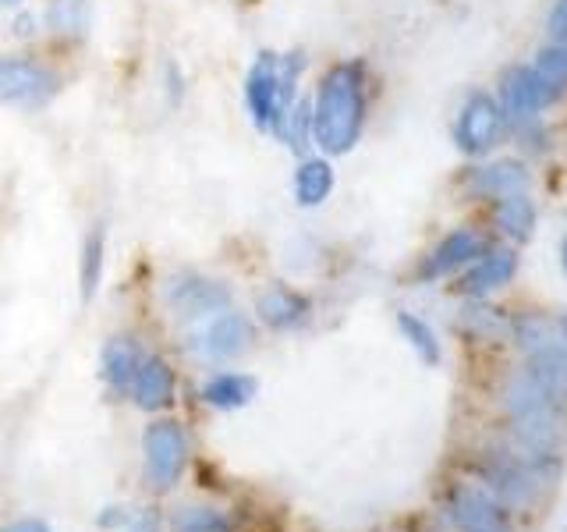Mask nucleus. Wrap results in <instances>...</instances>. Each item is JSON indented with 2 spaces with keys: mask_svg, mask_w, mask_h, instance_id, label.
I'll return each instance as SVG.
<instances>
[{
  "mask_svg": "<svg viewBox=\"0 0 567 532\" xmlns=\"http://www.w3.org/2000/svg\"><path fill=\"white\" fill-rule=\"evenodd\" d=\"M504 408L514 430V443H518L546 475H554L564 401L549 395L528 369H518L504 387Z\"/></svg>",
  "mask_w": 567,
  "mask_h": 532,
  "instance_id": "nucleus-1",
  "label": "nucleus"
},
{
  "mask_svg": "<svg viewBox=\"0 0 567 532\" xmlns=\"http://www.w3.org/2000/svg\"><path fill=\"white\" fill-rule=\"evenodd\" d=\"M365 124V79L359 64L330 68L312 103V139L330 156H344L362 139Z\"/></svg>",
  "mask_w": 567,
  "mask_h": 532,
  "instance_id": "nucleus-2",
  "label": "nucleus"
},
{
  "mask_svg": "<svg viewBox=\"0 0 567 532\" xmlns=\"http://www.w3.org/2000/svg\"><path fill=\"white\" fill-rule=\"evenodd\" d=\"M511 330H514V341H518V348L525 355V369L549 390V395L567 401V351L560 341L557 319L528 313V316L514 319Z\"/></svg>",
  "mask_w": 567,
  "mask_h": 532,
  "instance_id": "nucleus-3",
  "label": "nucleus"
},
{
  "mask_svg": "<svg viewBox=\"0 0 567 532\" xmlns=\"http://www.w3.org/2000/svg\"><path fill=\"white\" fill-rule=\"evenodd\" d=\"M478 475H483V490H489L496 501L507 508H525L532 497L546 483V472L532 461L522 448H493L478 461Z\"/></svg>",
  "mask_w": 567,
  "mask_h": 532,
  "instance_id": "nucleus-4",
  "label": "nucleus"
},
{
  "mask_svg": "<svg viewBox=\"0 0 567 532\" xmlns=\"http://www.w3.org/2000/svg\"><path fill=\"white\" fill-rule=\"evenodd\" d=\"M142 454H146V483L156 493H167L177 487L188 461L185 430L174 419H156L142 433Z\"/></svg>",
  "mask_w": 567,
  "mask_h": 532,
  "instance_id": "nucleus-5",
  "label": "nucleus"
},
{
  "mask_svg": "<svg viewBox=\"0 0 567 532\" xmlns=\"http://www.w3.org/2000/svg\"><path fill=\"white\" fill-rule=\"evenodd\" d=\"M564 96V82L543 75L539 68H514L501 85V111L511 124L536 121L546 106Z\"/></svg>",
  "mask_w": 567,
  "mask_h": 532,
  "instance_id": "nucleus-6",
  "label": "nucleus"
},
{
  "mask_svg": "<svg viewBox=\"0 0 567 532\" xmlns=\"http://www.w3.org/2000/svg\"><path fill=\"white\" fill-rule=\"evenodd\" d=\"M245 106L259 132H284V106H280V58L262 50L245 75Z\"/></svg>",
  "mask_w": 567,
  "mask_h": 532,
  "instance_id": "nucleus-7",
  "label": "nucleus"
},
{
  "mask_svg": "<svg viewBox=\"0 0 567 532\" xmlns=\"http://www.w3.org/2000/svg\"><path fill=\"white\" fill-rule=\"evenodd\" d=\"M501 129H504V111L501 103L486 93H472L461 106V114L454 121V142L461 153L468 156H483L496 146V139H501Z\"/></svg>",
  "mask_w": 567,
  "mask_h": 532,
  "instance_id": "nucleus-8",
  "label": "nucleus"
},
{
  "mask_svg": "<svg viewBox=\"0 0 567 532\" xmlns=\"http://www.w3.org/2000/svg\"><path fill=\"white\" fill-rule=\"evenodd\" d=\"M58 93V75L29 58H4L0 53V103L43 106Z\"/></svg>",
  "mask_w": 567,
  "mask_h": 532,
  "instance_id": "nucleus-9",
  "label": "nucleus"
},
{
  "mask_svg": "<svg viewBox=\"0 0 567 532\" xmlns=\"http://www.w3.org/2000/svg\"><path fill=\"white\" fill-rule=\"evenodd\" d=\"M447 514L457 525V532H511L504 504L483 487H468V483L451 487Z\"/></svg>",
  "mask_w": 567,
  "mask_h": 532,
  "instance_id": "nucleus-10",
  "label": "nucleus"
},
{
  "mask_svg": "<svg viewBox=\"0 0 567 532\" xmlns=\"http://www.w3.org/2000/svg\"><path fill=\"white\" fill-rule=\"evenodd\" d=\"M252 345V324L241 316V313H217L203 327V334L195 337V348L199 355H206L209 362H227V359H238L241 351H248Z\"/></svg>",
  "mask_w": 567,
  "mask_h": 532,
  "instance_id": "nucleus-11",
  "label": "nucleus"
},
{
  "mask_svg": "<svg viewBox=\"0 0 567 532\" xmlns=\"http://www.w3.org/2000/svg\"><path fill=\"white\" fill-rule=\"evenodd\" d=\"M167 301H171V309L182 316V319H199V316H217V313H224L230 306V291L224 288L220 280L188 274V277L171 280Z\"/></svg>",
  "mask_w": 567,
  "mask_h": 532,
  "instance_id": "nucleus-12",
  "label": "nucleus"
},
{
  "mask_svg": "<svg viewBox=\"0 0 567 532\" xmlns=\"http://www.w3.org/2000/svg\"><path fill=\"white\" fill-rule=\"evenodd\" d=\"M483 253H486V238L478 235V231L461 227V231H454V235H447L433 248L430 259H425V266H422V277L425 280L447 277V274L461 270V266L475 263Z\"/></svg>",
  "mask_w": 567,
  "mask_h": 532,
  "instance_id": "nucleus-13",
  "label": "nucleus"
},
{
  "mask_svg": "<svg viewBox=\"0 0 567 532\" xmlns=\"http://www.w3.org/2000/svg\"><path fill=\"white\" fill-rule=\"evenodd\" d=\"M518 274V253L514 248H496L472 263V270L461 280V291L468 298H486L489 291L504 288V284Z\"/></svg>",
  "mask_w": 567,
  "mask_h": 532,
  "instance_id": "nucleus-14",
  "label": "nucleus"
},
{
  "mask_svg": "<svg viewBox=\"0 0 567 532\" xmlns=\"http://www.w3.org/2000/svg\"><path fill=\"white\" fill-rule=\"evenodd\" d=\"M132 398L146 412H159L174 401V369L164 359H142L132 380Z\"/></svg>",
  "mask_w": 567,
  "mask_h": 532,
  "instance_id": "nucleus-15",
  "label": "nucleus"
},
{
  "mask_svg": "<svg viewBox=\"0 0 567 532\" xmlns=\"http://www.w3.org/2000/svg\"><path fill=\"white\" fill-rule=\"evenodd\" d=\"M532 185V174L514 164V160H501V164H486L468 174V188L475 195H489V200H507V195H522Z\"/></svg>",
  "mask_w": 567,
  "mask_h": 532,
  "instance_id": "nucleus-16",
  "label": "nucleus"
},
{
  "mask_svg": "<svg viewBox=\"0 0 567 532\" xmlns=\"http://www.w3.org/2000/svg\"><path fill=\"white\" fill-rule=\"evenodd\" d=\"M256 309H259V319H262L266 327L291 330V327H298L301 319L309 316V298H301L291 288H270V291L259 298Z\"/></svg>",
  "mask_w": 567,
  "mask_h": 532,
  "instance_id": "nucleus-17",
  "label": "nucleus"
},
{
  "mask_svg": "<svg viewBox=\"0 0 567 532\" xmlns=\"http://www.w3.org/2000/svg\"><path fill=\"white\" fill-rule=\"evenodd\" d=\"M333 192V167L330 160H301L295 171V200L298 206H319L323 200H330Z\"/></svg>",
  "mask_w": 567,
  "mask_h": 532,
  "instance_id": "nucleus-18",
  "label": "nucleus"
},
{
  "mask_svg": "<svg viewBox=\"0 0 567 532\" xmlns=\"http://www.w3.org/2000/svg\"><path fill=\"white\" fill-rule=\"evenodd\" d=\"M203 398H206V405L230 412V408H241L256 398V380L245 377V372H217V377L206 380Z\"/></svg>",
  "mask_w": 567,
  "mask_h": 532,
  "instance_id": "nucleus-19",
  "label": "nucleus"
},
{
  "mask_svg": "<svg viewBox=\"0 0 567 532\" xmlns=\"http://www.w3.org/2000/svg\"><path fill=\"white\" fill-rule=\"evenodd\" d=\"M138 362H142V355H138V345L132 341V337H114V341L103 348L106 383H111L114 390H132Z\"/></svg>",
  "mask_w": 567,
  "mask_h": 532,
  "instance_id": "nucleus-20",
  "label": "nucleus"
},
{
  "mask_svg": "<svg viewBox=\"0 0 567 532\" xmlns=\"http://www.w3.org/2000/svg\"><path fill=\"white\" fill-rule=\"evenodd\" d=\"M496 224H501V231L511 242H528L532 227H536V203L528 200V192L501 200V206H496Z\"/></svg>",
  "mask_w": 567,
  "mask_h": 532,
  "instance_id": "nucleus-21",
  "label": "nucleus"
},
{
  "mask_svg": "<svg viewBox=\"0 0 567 532\" xmlns=\"http://www.w3.org/2000/svg\"><path fill=\"white\" fill-rule=\"evenodd\" d=\"M47 22L61 35H85V29L93 25V4L89 0H53L47 8Z\"/></svg>",
  "mask_w": 567,
  "mask_h": 532,
  "instance_id": "nucleus-22",
  "label": "nucleus"
},
{
  "mask_svg": "<svg viewBox=\"0 0 567 532\" xmlns=\"http://www.w3.org/2000/svg\"><path fill=\"white\" fill-rule=\"evenodd\" d=\"M398 327H401V334L408 337V345L415 348V355L425 366L440 362V341H436V334H433L430 324H425V319H419L415 313H398Z\"/></svg>",
  "mask_w": 567,
  "mask_h": 532,
  "instance_id": "nucleus-23",
  "label": "nucleus"
},
{
  "mask_svg": "<svg viewBox=\"0 0 567 532\" xmlns=\"http://www.w3.org/2000/svg\"><path fill=\"white\" fill-rule=\"evenodd\" d=\"M103 248H106V235L103 227H93L85 238V248H82V295L93 298L96 284L103 277Z\"/></svg>",
  "mask_w": 567,
  "mask_h": 532,
  "instance_id": "nucleus-24",
  "label": "nucleus"
},
{
  "mask_svg": "<svg viewBox=\"0 0 567 532\" xmlns=\"http://www.w3.org/2000/svg\"><path fill=\"white\" fill-rule=\"evenodd\" d=\"M174 532H230V522L217 508H182L174 519Z\"/></svg>",
  "mask_w": 567,
  "mask_h": 532,
  "instance_id": "nucleus-25",
  "label": "nucleus"
},
{
  "mask_svg": "<svg viewBox=\"0 0 567 532\" xmlns=\"http://www.w3.org/2000/svg\"><path fill=\"white\" fill-rule=\"evenodd\" d=\"M280 139H288V146L295 150V153H301L309 146V139H312V103H306V100H295L291 103V111H288V117H284V132H280Z\"/></svg>",
  "mask_w": 567,
  "mask_h": 532,
  "instance_id": "nucleus-26",
  "label": "nucleus"
},
{
  "mask_svg": "<svg viewBox=\"0 0 567 532\" xmlns=\"http://www.w3.org/2000/svg\"><path fill=\"white\" fill-rule=\"evenodd\" d=\"M532 68H539L543 75H549V79L567 82V40H564V43H554V47H546V50H539V53H536V64H532Z\"/></svg>",
  "mask_w": 567,
  "mask_h": 532,
  "instance_id": "nucleus-27",
  "label": "nucleus"
},
{
  "mask_svg": "<svg viewBox=\"0 0 567 532\" xmlns=\"http://www.w3.org/2000/svg\"><path fill=\"white\" fill-rule=\"evenodd\" d=\"M549 35H554L557 43L567 40V0H557V8L549 11Z\"/></svg>",
  "mask_w": 567,
  "mask_h": 532,
  "instance_id": "nucleus-28",
  "label": "nucleus"
},
{
  "mask_svg": "<svg viewBox=\"0 0 567 532\" xmlns=\"http://www.w3.org/2000/svg\"><path fill=\"white\" fill-rule=\"evenodd\" d=\"M0 532H50V529H47L43 522H32V519H29V522H14V525L0 529Z\"/></svg>",
  "mask_w": 567,
  "mask_h": 532,
  "instance_id": "nucleus-29",
  "label": "nucleus"
},
{
  "mask_svg": "<svg viewBox=\"0 0 567 532\" xmlns=\"http://www.w3.org/2000/svg\"><path fill=\"white\" fill-rule=\"evenodd\" d=\"M14 32H18V35H32V32H35V18H32V14L14 18Z\"/></svg>",
  "mask_w": 567,
  "mask_h": 532,
  "instance_id": "nucleus-30",
  "label": "nucleus"
},
{
  "mask_svg": "<svg viewBox=\"0 0 567 532\" xmlns=\"http://www.w3.org/2000/svg\"><path fill=\"white\" fill-rule=\"evenodd\" d=\"M557 330H560V341H564V351H567V313L557 316Z\"/></svg>",
  "mask_w": 567,
  "mask_h": 532,
  "instance_id": "nucleus-31",
  "label": "nucleus"
},
{
  "mask_svg": "<svg viewBox=\"0 0 567 532\" xmlns=\"http://www.w3.org/2000/svg\"><path fill=\"white\" fill-rule=\"evenodd\" d=\"M4 8H22V0H0V11Z\"/></svg>",
  "mask_w": 567,
  "mask_h": 532,
  "instance_id": "nucleus-32",
  "label": "nucleus"
},
{
  "mask_svg": "<svg viewBox=\"0 0 567 532\" xmlns=\"http://www.w3.org/2000/svg\"><path fill=\"white\" fill-rule=\"evenodd\" d=\"M564 274H567V238H564Z\"/></svg>",
  "mask_w": 567,
  "mask_h": 532,
  "instance_id": "nucleus-33",
  "label": "nucleus"
},
{
  "mask_svg": "<svg viewBox=\"0 0 567 532\" xmlns=\"http://www.w3.org/2000/svg\"><path fill=\"white\" fill-rule=\"evenodd\" d=\"M564 532H567V522H564Z\"/></svg>",
  "mask_w": 567,
  "mask_h": 532,
  "instance_id": "nucleus-34",
  "label": "nucleus"
}]
</instances>
